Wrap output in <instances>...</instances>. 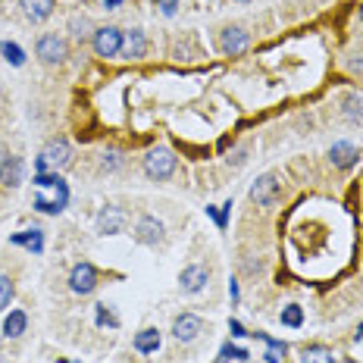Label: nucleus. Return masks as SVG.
I'll list each match as a JSON object with an SVG mask.
<instances>
[{
    "instance_id": "31",
    "label": "nucleus",
    "mask_w": 363,
    "mask_h": 363,
    "mask_svg": "<svg viewBox=\"0 0 363 363\" xmlns=\"http://www.w3.org/2000/svg\"><path fill=\"white\" fill-rule=\"evenodd\" d=\"M229 295H232V301H238V282H235V279L229 282Z\"/></svg>"
},
{
    "instance_id": "22",
    "label": "nucleus",
    "mask_w": 363,
    "mask_h": 363,
    "mask_svg": "<svg viewBox=\"0 0 363 363\" xmlns=\"http://www.w3.org/2000/svg\"><path fill=\"white\" fill-rule=\"evenodd\" d=\"M279 320H282V326H291V329H297V326L304 323V310L297 307V304H288V307H282Z\"/></svg>"
},
{
    "instance_id": "14",
    "label": "nucleus",
    "mask_w": 363,
    "mask_h": 363,
    "mask_svg": "<svg viewBox=\"0 0 363 363\" xmlns=\"http://www.w3.org/2000/svg\"><path fill=\"white\" fill-rule=\"evenodd\" d=\"M19 182H22V160L19 157H7L0 163V185L3 188H16Z\"/></svg>"
},
{
    "instance_id": "17",
    "label": "nucleus",
    "mask_w": 363,
    "mask_h": 363,
    "mask_svg": "<svg viewBox=\"0 0 363 363\" xmlns=\"http://www.w3.org/2000/svg\"><path fill=\"white\" fill-rule=\"evenodd\" d=\"M301 363H335V354L323 344H310L301 351Z\"/></svg>"
},
{
    "instance_id": "6",
    "label": "nucleus",
    "mask_w": 363,
    "mask_h": 363,
    "mask_svg": "<svg viewBox=\"0 0 363 363\" xmlns=\"http://www.w3.org/2000/svg\"><path fill=\"white\" fill-rule=\"evenodd\" d=\"M126 222H128L126 210L104 207L101 213H97V232H101V235H119V232H126Z\"/></svg>"
},
{
    "instance_id": "25",
    "label": "nucleus",
    "mask_w": 363,
    "mask_h": 363,
    "mask_svg": "<svg viewBox=\"0 0 363 363\" xmlns=\"http://www.w3.org/2000/svg\"><path fill=\"white\" fill-rule=\"evenodd\" d=\"M10 301H13V279L0 276V310H7Z\"/></svg>"
},
{
    "instance_id": "11",
    "label": "nucleus",
    "mask_w": 363,
    "mask_h": 363,
    "mask_svg": "<svg viewBox=\"0 0 363 363\" xmlns=\"http://www.w3.org/2000/svg\"><path fill=\"white\" fill-rule=\"evenodd\" d=\"M144 54H148V38H144L141 28H132V32L126 35V41H122V57H128V60H141Z\"/></svg>"
},
{
    "instance_id": "27",
    "label": "nucleus",
    "mask_w": 363,
    "mask_h": 363,
    "mask_svg": "<svg viewBox=\"0 0 363 363\" xmlns=\"http://www.w3.org/2000/svg\"><path fill=\"white\" fill-rule=\"evenodd\" d=\"M69 28H72V35H75V38H85V35H88V19H85V16H72Z\"/></svg>"
},
{
    "instance_id": "24",
    "label": "nucleus",
    "mask_w": 363,
    "mask_h": 363,
    "mask_svg": "<svg viewBox=\"0 0 363 363\" xmlns=\"http://www.w3.org/2000/svg\"><path fill=\"white\" fill-rule=\"evenodd\" d=\"M0 50H3V57H7L13 66H22V63H26V54H22V48H19V44H13V41H7V44H3Z\"/></svg>"
},
{
    "instance_id": "29",
    "label": "nucleus",
    "mask_w": 363,
    "mask_h": 363,
    "mask_svg": "<svg viewBox=\"0 0 363 363\" xmlns=\"http://www.w3.org/2000/svg\"><path fill=\"white\" fill-rule=\"evenodd\" d=\"M157 7H160L166 16H173V13H175V7H179V0H157Z\"/></svg>"
},
{
    "instance_id": "15",
    "label": "nucleus",
    "mask_w": 363,
    "mask_h": 363,
    "mask_svg": "<svg viewBox=\"0 0 363 363\" xmlns=\"http://www.w3.org/2000/svg\"><path fill=\"white\" fill-rule=\"evenodd\" d=\"M160 344H163L160 329H141L135 335V351H141V354H157Z\"/></svg>"
},
{
    "instance_id": "10",
    "label": "nucleus",
    "mask_w": 363,
    "mask_h": 363,
    "mask_svg": "<svg viewBox=\"0 0 363 363\" xmlns=\"http://www.w3.org/2000/svg\"><path fill=\"white\" fill-rule=\"evenodd\" d=\"M135 238L141 244H160L163 242V222L157 216H141L135 226Z\"/></svg>"
},
{
    "instance_id": "38",
    "label": "nucleus",
    "mask_w": 363,
    "mask_h": 363,
    "mask_svg": "<svg viewBox=\"0 0 363 363\" xmlns=\"http://www.w3.org/2000/svg\"><path fill=\"white\" fill-rule=\"evenodd\" d=\"M0 48H3V44H0Z\"/></svg>"
},
{
    "instance_id": "1",
    "label": "nucleus",
    "mask_w": 363,
    "mask_h": 363,
    "mask_svg": "<svg viewBox=\"0 0 363 363\" xmlns=\"http://www.w3.org/2000/svg\"><path fill=\"white\" fill-rule=\"evenodd\" d=\"M175 173V154L169 148H154L144 157V175L154 182H163Z\"/></svg>"
},
{
    "instance_id": "3",
    "label": "nucleus",
    "mask_w": 363,
    "mask_h": 363,
    "mask_svg": "<svg viewBox=\"0 0 363 363\" xmlns=\"http://www.w3.org/2000/svg\"><path fill=\"white\" fill-rule=\"evenodd\" d=\"M35 54H38V60L44 63V66H60L69 57V48H66V41L57 38V35H41Z\"/></svg>"
},
{
    "instance_id": "8",
    "label": "nucleus",
    "mask_w": 363,
    "mask_h": 363,
    "mask_svg": "<svg viewBox=\"0 0 363 363\" xmlns=\"http://www.w3.org/2000/svg\"><path fill=\"white\" fill-rule=\"evenodd\" d=\"M201 332H204V320H201L197 313H182V316H175L173 335L179 338V342H195Z\"/></svg>"
},
{
    "instance_id": "32",
    "label": "nucleus",
    "mask_w": 363,
    "mask_h": 363,
    "mask_svg": "<svg viewBox=\"0 0 363 363\" xmlns=\"http://www.w3.org/2000/svg\"><path fill=\"white\" fill-rule=\"evenodd\" d=\"M119 3H122V0H104V7H107V10H113V7H119Z\"/></svg>"
},
{
    "instance_id": "18",
    "label": "nucleus",
    "mask_w": 363,
    "mask_h": 363,
    "mask_svg": "<svg viewBox=\"0 0 363 363\" xmlns=\"http://www.w3.org/2000/svg\"><path fill=\"white\" fill-rule=\"evenodd\" d=\"M22 7H26V16L32 22H41L50 16V0H26Z\"/></svg>"
},
{
    "instance_id": "34",
    "label": "nucleus",
    "mask_w": 363,
    "mask_h": 363,
    "mask_svg": "<svg viewBox=\"0 0 363 363\" xmlns=\"http://www.w3.org/2000/svg\"><path fill=\"white\" fill-rule=\"evenodd\" d=\"M357 338H363V326H360V329H357Z\"/></svg>"
},
{
    "instance_id": "30",
    "label": "nucleus",
    "mask_w": 363,
    "mask_h": 363,
    "mask_svg": "<svg viewBox=\"0 0 363 363\" xmlns=\"http://www.w3.org/2000/svg\"><path fill=\"white\" fill-rule=\"evenodd\" d=\"M229 332H232V338H242V335H248V332H244V326L238 323V320H229Z\"/></svg>"
},
{
    "instance_id": "26",
    "label": "nucleus",
    "mask_w": 363,
    "mask_h": 363,
    "mask_svg": "<svg viewBox=\"0 0 363 363\" xmlns=\"http://www.w3.org/2000/svg\"><path fill=\"white\" fill-rule=\"evenodd\" d=\"M97 326H113V329L119 326V320L107 310V304H97Z\"/></svg>"
},
{
    "instance_id": "4",
    "label": "nucleus",
    "mask_w": 363,
    "mask_h": 363,
    "mask_svg": "<svg viewBox=\"0 0 363 363\" xmlns=\"http://www.w3.org/2000/svg\"><path fill=\"white\" fill-rule=\"evenodd\" d=\"M279 197V179L273 173L260 175V179L251 185V201L257 204V207H269V204H276Z\"/></svg>"
},
{
    "instance_id": "21",
    "label": "nucleus",
    "mask_w": 363,
    "mask_h": 363,
    "mask_svg": "<svg viewBox=\"0 0 363 363\" xmlns=\"http://www.w3.org/2000/svg\"><path fill=\"white\" fill-rule=\"evenodd\" d=\"M344 116L351 122H363V95H348L344 101Z\"/></svg>"
},
{
    "instance_id": "9",
    "label": "nucleus",
    "mask_w": 363,
    "mask_h": 363,
    "mask_svg": "<svg viewBox=\"0 0 363 363\" xmlns=\"http://www.w3.org/2000/svg\"><path fill=\"white\" fill-rule=\"evenodd\" d=\"M248 32L244 28H238V26H229V28H222V35H219V48H222V54H244L248 50Z\"/></svg>"
},
{
    "instance_id": "19",
    "label": "nucleus",
    "mask_w": 363,
    "mask_h": 363,
    "mask_svg": "<svg viewBox=\"0 0 363 363\" xmlns=\"http://www.w3.org/2000/svg\"><path fill=\"white\" fill-rule=\"evenodd\" d=\"M13 244H22V248H28V251H35V254H41V248H44V235H41L38 229L22 232V235H13Z\"/></svg>"
},
{
    "instance_id": "36",
    "label": "nucleus",
    "mask_w": 363,
    "mask_h": 363,
    "mask_svg": "<svg viewBox=\"0 0 363 363\" xmlns=\"http://www.w3.org/2000/svg\"><path fill=\"white\" fill-rule=\"evenodd\" d=\"M360 22H363V7H360Z\"/></svg>"
},
{
    "instance_id": "28",
    "label": "nucleus",
    "mask_w": 363,
    "mask_h": 363,
    "mask_svg": "<svg viewBox=\"0 0 363 363\" xmlns=\"http://www.w3.org/2000/svg\"><path fill=\"white\" fill-rule=\"evenodd\" d=\"M119 154H116V150H110V154H104V160H101V166L104 169H116V166H119Z\"/></svg>"
},
{
    "instance_id": "20",
    "label": "nucleus",
    "mask_w": 363,
    "mask_h": 363,
    "mask_svg": "<svg viewBox=\"0 0 363 363\" xmlns=\"http://www.w3.org/2000/svg\"><path fill=\"white\" fill-rule=\"evenodd\" d=\"M260 338L269 344V351L263 354V360H266V363H282V357L288 354V344H285V342H276V338H269V335H260Z\"/></svg>"
},
{
    "instance_id": "37",
    "label": "nucleus",
    "mask_w": 363,
    "mask_h": 363,
    "mask_svg": "<svg viewBox=\"0 0 363 363\" xmlns=\"http://www.w3.org/2000/svg\"><path fill=\"white\" fill-rule=\"evenodd\" d=\"M0 363H10V360H3V357H0Z\"/></svg>"
},
{
    "instance_id": "33",
    "label": "nucleus",
    "mask_w": 363,
    "mask_h": 363,
    "mask_svg": "<svg viewBox=\"0 0 363 363\" xmlns=\"http://www.w3.org/2000/svg\"><path fill=\"white\" fill-rule=\"evenodd\" d=\"M7 157H10V154H7V148H3V144H0V163L7 160Z\"/></svg>"
},
{
    "instance_id": "35",
    "label": "nucleus",
    "mask_w": 363,
    "mask_h": 363,
    "mask_svg": "<svg viewBox=\"0 0 363 363\" xmlns=\"http://www.w3.org/2000/svg\"><path fill=\"white\" fill-rule=\"evenodd\" d=\"M238 3H251V0H238Z\"/></svg>"
},
{
    "instance_id": "7",
    "label": "nucleus",
    "mask_w": 363,
    "mask_h": 363,
    "mask_svg": "<svg viewBox=\"0 0 363 363\" xmlns=\"http://www.w3.org/2000/svg\"><path fill=\"white\" fill-rule=\"evenodd\" d=\"M210 279V269L201 266V263H191V266L182 269V276H179V288L185 291V295H197V291L207 285Z\"/></svg>"
},
{
    "instance_id": "2",
    "label": "nucleus",
    "mask_w": 363,
    "mask_h": 363,
    "mask_svg": "<svg viewBox=\"0 0 363 363\" xmlns=\"http://www.w3.org/2000/svg\"><path fill=\"white\" fill-rule=\"evenodd\" d=\"M122 41L126 35L119 32L116 26H104L91 35V44H95V54L97 57H119L122 54Z\"/></svg>"
},
{
    "instance_id": "23",
    "label": "nucleus",
    "mask_w": 363,
    "mask_h": 363,
    "mask_svg": "<svg viewBox=\"0 0 363 363\" xmlns=\"http://www.w3.org/2000/svg\"><path fill=\"white\" fill-rule=\"evenodd\" d=\"M248 351L244 348H235V344H222V351H219V357H216V360L219 363H226V360H248Z\"/></svg>"
},
{
    "instance_id": "5",
    "label": "nucleus",
    "mask_w": 363,
    "mask_h": 363,
    "mask_svg": "<svg viewBox=\"0 0 363 363\" xmlns=\"http://www.w3.org/2000/svg\"><path fill=\"white\" fill-rule=\"evenodd\" d=\"M69 288H72L75 295H91V291L97 288V269L91 266V263L72 266V273H69Z\"/></svg>"
},
{
    "instance_id": "12",
    "label": "nucleus",
    "mask_w": 363,
    "mask_h": 363,
    "mask_svg": "<svg viewBox=\"0 0 363 363\" xmlns=\"http://www.w3.org/2000/svg\"><path fill=\"white\" fill-rule=\"evenodd\" d=\"M44 160H48V166L60 169V166H69V160H72V150H69V144L63 141V138H57V141H50L48 148H44Z\"/></svg>"
},
{
    "instance_id": "13",
    "label": "nucleus",
    "mask_w": 363,
    "mask_h": 363,
    "mask_svg": "<svg viewBox=\"0 0 363 363\" xmlns=\"http://www.w3.org/2000/svg\"><path fill=\"white\" fill-rule=\"evenodd\" d=\"M329 160H332V166H338V169H351L357 163V148L351 141L332 144V148H329Z\"/></svg>"
},
{
    "instance_id": "16",
    "label": "nucleus",
    "mask_w": 363,
    "mask_h": 363,
    "mask_svg": "<svg viewBox=\"0 0 363 363\" xmlns=\"http://www.w3.org/2000/svg\"><path fill=\"white\" fill-rule=\"evenodd\" d=\"M26 329H28L26 310H10L7 320H3V335H7V338H19Z\"/></svg>"
}]
</instances>
